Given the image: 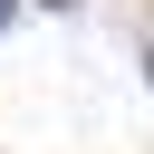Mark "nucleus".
Listing matches in <instances>:
<instances>
[{"mask_svg": "<svg viewBox=\"0 0 154 154\" xmlns=\"http://www.w3.org/2000/svg\"><path fill=\"white\" fill-rule=\"evenodd\" d=\"M48 10H77V0H48Z\"/></svg>", "mask_w": 154, "mask_h": 154, "instance_id": "obj_1", "label": "nucleus"}, {"mask_svg": "<svg viewBox=\"0 0 154 154\" xmlns=\"http://www.w3.org/2000/svg\"><path fill=\"white\" fill-rule=\"evenodd\" d=\"M0 29H10V0H0Z\"/></svg>", "mask_w": 154, "mask_h": 154, "instance_id": "obj_2", "label": "nucleus"}, {"mask_svg": "<svg viewBox=\"0 0 154 154\" xmlns=\"http://www.w3.org/2000/svg\"><path fill=\"white\" fill-rule=\"evenodd\" d=\"M144 77H154V58H144Z\"/></svg>", "mask_w": 154, "mask_h": 154, "instance_id": "obj_3", "label": "nucleus"}]
</instances>
